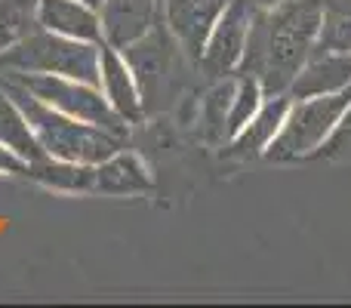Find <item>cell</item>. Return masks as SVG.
Segmentation results:
<instances>
[{
	"instance_id": "10",
	"label": "cell",
	"mask_w": 351,
	"mask_h": 308,
	"mask_svg": "<svg viewBox=\"0 0 351 308\" xmlns=\"http://www.w3.org/2000/svg\"><path fill=\"white\" fill-rule=\"evenodd\" d=\"M99 90L105 93L108 105L123 117L127 123H139L145 108H142V93L136 84L133 68L127 65L121 49H111L102 43V59H99Z\"/></svg>"
},
{
	"instance_id": "1",
	"label": "cell",
	"mask_w": 351,
	"mask_h": 308,
	"mask_svg": "<svg viewBox=\"0 0 351 308\" xmlns=\"http://www.w3.org/2000/svg\"><path fill=\"white\" fill-rule=\"evenodd\" d=\"M321 31V0H287L271 10H253L243 59L234 74L259 78L265 96L287 93L308 62Z\"/></svg>"
},
{
	"instance_id": "11",
	"label": "cell",
	"mask_w": 351,
	"mask_h": 308,
	"mask_svg": "<svg viewBox=\"0 0 351 308\" xmlns=\"http://www.w3.org/2000/svg\"><path fill=\"white\" fill-rule=\"evenodd\" d=\"M351 86V53H327L315 49L308 56L299 74L293 78L287 96L290 99H308V96H327Z\"/></svg>"
},
{
	"instance_id": "22",
	"label": "cell",
	"mask_w": 351,
	"mask_h": 308,
	"mask_svg": "<svg viewBox=\"0 0 351 308\" xmlns=\"http://www.w3.org/2000/svg\"><path fill=\"white\" fill-rule=\"evenodd\" d=\"M278 3H287V0H253V6H262V10H271Z\"/></svg>"
},
{
	"instance_id": "20",
	"label": "cell",
	"mask_w": 351,
	"mask_h": 308,
	"mask_svg": "<svg viewBox=\"0 0 351 308\" xmlns=\"http://www.w3.org/2000/svg\"><path fill=\"white\" fill-rule=\"evenodd\" d=\"M351 154V105L342 111L339 123L333 127V133L324 139V145L317 148L311 157H327V161H339V157Z\"/></svg>"
},
{
	"instance_id": "23",
	"label": "cell",
	"mask_w": 351,
	"mask_h": 308,
	"mask_svg": "<svg viewBox=\"0 0 351 308\" xmlns=\"http://www.w3.org/2000/svg\"><path fill=\"white\" fill-rule=\"evenodd\" d=\"M84 3H90V6H96V10H99V6H102L105 0H84Z\"/></svg>"
},
{
	"instance_id": "18",
	"label": "cell",
	"mask_w": 351,
	"mask_h": 308,
	"mask_svg": "<svg viewBox=\"0 0 351 308\" xmlns=\"http://www.w3.org/2000/svg\"><path fill=\"white\" fill-rule=\"evenodd\" d=\"M262 102H265V90H262L259 78H253V74H237L234 96H231L228 117H225V136L231 139L243 123H250V117L262 108Z\"/></svg>"
},
{
	"instance_id": "9",
	"label": "cell",
	"mask_w": 351,
	"mask_h": 308,
	"mask_svg": "<svg viewBox=\"0 0 351 308\" xmlns=\"http://www.w3.org/2000/svg\"><path fill=\"white\" fill-rule=\"evenodd\" d=\"M164 0H105L99 6L102 43L111 49H127L130 43L142 40L160 22Z\"/></svg>"
},
{
	"instance_id": "8",
	"label": "cell",
	"mask_w": 351,
	"mask_h": 308,
	"mask_svg": "<svg viewBox=\"0 0 351 308\" xmlns=\"http://www.w3.org/2000/svg\"><path fill=\"white\" fill-rule=\"evenodd\" d=\"M228 0H164L167 28L191 62H200L213 25L219 22Z\"/></svg>"
},
{
	"instance_id": "16",
	"label": "cell",
	"mask_w": 351,
	"mask_h": 308,
	"mask_svg": "<svg viewBox=\"0 0 351 308\" xmlns=\"http://www.w3.org/2000/svg\"><path fill=\"white\" fill-rule=\"evenodd\" d=\"M0 142H3L6 148H12V152L28 163L43 157V148H40V142H37L34 130L28 127V121H25V115L19 111V105L12 102L3 90H0Z\"/></svg>"
},
{
	"instance_id": "7",
	"label": "cell",
	"mask_w": 351,
	"mask_h": 308,
	"mask_svg": "<svg viewBox=\"0 0 351 308\" xmlns=\"http://www.w3.org/2000/svg\"><path fill=\"white\" fill-rule=\"evenodd\" d=\"M253 0H228L222 10L219 22L213 25L210 37H206L204 56L197 65L213 78H231L243 59V47H247L250 22H253Z\"/></svg>"
},
{
	"instance_id": "19",
	"label": "cell",
	"mask_w": 351,
	"mask_h": 308,
	"mask_svg": "<svg viewBox=\"0 0 351 308\" xmlns=\"http://www.w3.org/2000/svg\"><path fill=\"white\" fill-rule=\"evenodd\" d=\"M37 28V0H0V53Z\"/></svg>"
},
{
	"instance_id": "4",
	"label": "cell",
	"mask_w": 351,
	"mask_h": 308,
	"mask_svg": "<svg viewBox=\"0 0 351 308\" xmlns=\"http://www.w3.org/2000/svg\"><path fill=\"white\" fill-rule=\"evenodd\" d=\"M351 105V86L339 93H327V96H308V99H293L287 121L280 127L278 139L268 145V161H299V157H311L324 145L333 127L339 123L342 111Z\"/></svg>"
},
{
	"instance_id": "15",
	"label": "cell",
	"mask_w": 351,
	"mask_h": 308,
	"mask_svg": "<svg viewBox=\"0 0 351 308\" xmlns=\"http://www.w3.org/2000/svg\"><path fill=\"white\" fill-rule=\"evenodd\" d=\"M28 179L53 188V191H93L96 185V167L77 161H62V157H37L28 163Z\"/></svg>"
},
{
	"instance_id": "2",
	"label": "cell",
	"mask_w": 351,
	"mask_h": 308,
	"mask_svg": "<svg viewBox=\"0 0 351 308\" xmlns=\"http://www.w3.org/2000/svg\"><path fill=\"white\" fill-rule=\"evenodd\" d=\"M0 90L19 105L25 115L28 127L34 130L37 142H40L43 154L62 157V161H77V163H102L105 157L123 148V139L102 127H93L86 121L56 111L53 105L40 102L31 90H25L10 71H0Z\"/></svg>"
},
{
	"instance_id": "17",
	"label": "cell",
	"mask_w": 351,
	"mask_h": 308,
	"mask_svg": "<svg viewBox=\"0 0 351 308\" xmlns=\"http://www.w3.org/2000/svg\"><path fill=\"white\" fill-rule=\"evenodd\" d=\"M315 49L351 53V0H321V31Z\"/></svg>"
},
{
	"instance_id": "14",
	"label": "cell",
	"mask_w": 351,
	"mask_h": 308,
	"mask_svg": "<svg viewBox=\"0 0 351 308\" xmlns=\"http://www.w3.org/2000/svg\"><path fill=\"white\" fill-rule=\"evenodd\" d=\"M96 191L102 194H148L154 188V179L148 173L145 161L133 152H114L111 157H105L102 163H96Z\"/></svg>"
},
{
	"instance_id": "13",
	"label": "cell",
	"mask_w": 351,
	"mask_h": 308,
	"mask_svg": "<svg viewBox=\"0 0 351 308\" xmlns=\"http://www.w3.org/2000/svg\"><path fill=\"white\" fill-rule=\"evenodd\" d=\"M293 99L287 93L278 96H265L262 108L250 117V123H243L234 136H231V154L234 157H259L268 152L274 139H278L280 127L287 121V111H290Z\"/></svg>"
},
{
	"instance_id": "21",
	"label": "cell",
	"mask_w": 351,
	"mask_h": 308,
	"mask_svg": "<svg viewBox=\"0 0 351 308\" xmlns=\"http://www.w3.org/2000/svg\"><path fill=\"white\" fill-rule=\"evenodd\" d=\"M0 173L3 176H25L28 173V161H22L12 148H6L3 142H0Z\"/></svg>"
},
{
	"instance_id": "12",
	"label": "cell",
	"mask_w": 351,
	"mask_h": 308,
	"mask_svg": "<svg viewBox=\"0 0 351 308\" xmlns=\"http://www.w3.org/2000/svg\"><path fill=\"white\" fill-rule=\"evenodd\" d=\"M37 25L62 37L102 43L99 10L84 0H37Z\"/></svg>"
},
{
	"instance_id": "3",
	"label": "cell",
	"mask_w": 351,
	"mask_h": 308,
	"mask_svg": "<svg viewBox=\"0 0 351 308\" xmlns=\"http://www.w3.org/2000/svg\"><path fill=\"white\" fill-rule=\"evenodd\" d=\"M99 59H102V43L62 37L37 25L19 43L0 53V71L59 74L99 86Z\"/></svg>"
},
{
	"instance_id": "6",
	"label": "cell",
	"mask_w": 351,
	"mask_h": 308,
	"mask_svg": "<svg viewBox=\"0 0 351 308\" xmlns=\"http://www.w3.org/2000/svg\"><path fill=\"white\" fill-rule=\"evenodd\" d=\"M25 90H31L40 102L53 105L56 111H65V115L86 121L93 127H102L114 136H127L130 123L117 115L108 105L105 93L96 84H84V80L74 78H59V74H22V71H10Z\"/></svg>"
},
{
	"instance_id": "5",
	"label": "cell",
	"mask_w": 351,
	"mask_h": 308,
	"mask_svg": "<svg viewBox=\"0 0 351 308\" xmlns=\"http://www.w3.org/2000/svg\"><path fill=\"white\" fill-rule=\"evenodd\" d=\"M127 65L133 68L136 84L142 93V108L145 111H158L167 105V99L176 96V74L182 68V59H188L182 53V47L176 43V37L170 34V28L154 25L142 40L130 43L127 49H121Z\"/></svg>"
}]
</instances>
